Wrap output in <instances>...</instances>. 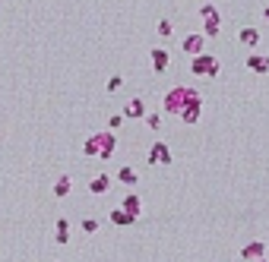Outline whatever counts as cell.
<instances>
[{
	"mask_svg": "<svg viewBox=\"0 0 269 262\" xmlns=\"http://www.w3.org/2000/svg\"><path fill=\"white\" fill-rule=\"evenodd\" d=\"M247 67H250V70L266 73V70H269V60H266V57H250V60H247Z\"/></svg>",
	"mask_w": 269,
	"mask_h": 262,
	"instance_id": "17",
	"label": "cell"
},
{
	"mask_svg": "<svg viewBox=\"0 0 269 262\" xmlns=\"http://www.w3.org/2000/svg\"><path fill=\"white\" fill-rule=\"evenodd\" d=\"M184 51L190 54V57H200L203 54V35H190V38H184Z\"/></svg>",
	"mask_w": 269,
	"mask_h": 262,
	"instance_id": "10",
	"label": "cell"
},
{
	"mask_svg": "<svg viewBox=\"0 0 269 262\" xmlns=\"http://www.w3.org/2000/svg\"><path fill=\"white\" fill-rule=\"evenodd\" d=\"M108 218H111V221L117 224V228H127V224H133V221H136L127 209H111V215H108Z\"/></svg>",
	"mask_w": 269,
	"mask_h": 262,
	"instance_id": "12",
	"label": "cell"
},
{
	"mask_svg": "<svg viewBox=\"0 0 269 262\" xmlns=\"http://www.w3.org/2000/svg\"><path fill=\"white\" fill-rule=\"evenodd\" d=\"M241 41H244L247 48H254V45L260 41V32H257V29H244V32H241Z\"/></svg>",
	"mask_w": 269,
	"mask_h": 262,
	"instance_id": "15",
	"label": "cell"
},
{
	"mask_svg": "<svg viewBox=\"0 0 269 262\" xmlns=\"http://www.w3.org/2000/svg\"><path fill=\"white\" fill-rule=\"evenodd\" d=\"M190 70L196 73V76H215V73H219V60L215 57H209V54H200V57H193V63H190Z\"/></svg>",
	"mask_w": 269,
	"mask_h": 262,
	"instance_id": "3",
	"label": "cell"
},
{
	"mask_svg": "<svg viewBox=\"0 0 269 262\" xmlns=\"http://www.w3.org/2000/svg\"><path fill=\"white\" fill-rule=\"evenodd\" d=\"M149 161H152V164H171V148H168L165 142H155V145L149 148Z\"/></svg>",
	"mask_w": 269,
	"mask_h": 262,
	"instance_id": "4",
	"label": "cell"
},
{
	"mask_svg": "<svg viewBox=\"0 0 269 262\" xmlns=\"http://www.w3.org/2000/svg\"><path fill=\"white\" fill-rule=\"evenodd\" d=\"M152 70L155 73H165L168 70V51L165 48H155L152 51Z\"/></svg>",
	"mask_w": 269,
	"mask_h": 262,
	"instance_id": "11",
	"label": "cell"
},
{
	"mask_svg": "<svg viewBox=\"0 0 269 262\" xmlns=\"http://www.w3.org/2000/svg\"><path fill=\"white\" fill-rule=\"evenodd\" d=\"M120 85H123V79H120V76H111V79H108V92H117Z\"/></svg>",
	"mask_w": 269,
	"mask_h": 262,
	"instance_id": "21",
	"label": "cell"
},
{
	"mask_svg": "<svg viewBox=\"0 0 269 262\" xmlns=\"http://www.w3.org/2000/svg\"><path fill=\"white\" fill-rule=\"evenodd\" d=\"M114 148H117V136H114V129H105V133H92L86 142H82V152L89 158H98V161H108L114 155Z\"/></svg>",
	"mask_w": 269,
	"mask_h": 262,
	"instance_id": "1",
	"label": "cell"
},
{
	"mask_svg": "<svg viewBox=\"0 0 269 262\" xmlns=\"http://www.w3.org/2000/svg\"><path fill=\"white\" fill-rule=\"evenodd\" d=\"M123 117L127 120H139V117H146V104H142V98H130L127 107H123Z\"/></svg>",
	"mask_w": 269,
	"mask_h": 262,
	"instance_id": "5",
	"label": "cell"
},
{
	"mask_svg": "<svg viewBox=\"0 0 269 262\" xmlns=\"http://www.w3.org/2000/svg\"><path fill=\"white\" fill-rule=\"evenodd\" d=\"M266 19H269V7H266Z\"/></svg>",
	"mask_w": 269,
	"mask_h": 262,
	"instance_id": "23",
	"label": "cell"
},
{
	"mask_svg": "<svg viewBox=\"0 0 269 262\" xmlns=\"http://www.w3.org/2000/svg\"><path fill=\"white\" fill-rule=\"evenodd\" d=\"M79 228H82L86 234H95V231H98V221H95V218H82V224H79Z\"/></svg>",
	"mask_w": 269,
	"mask_h": 262,
	"instance_id": "18",
	"label": "cell"
},
{
	"mask_svg": "<svg viewBox=\"0 0 269 262\" xmlns=\"http://www.w3.org/2000/svg\"><path fill=\"white\" fill-rule=\"evenodd\" d=\"M54 240H57L60 247L70 240V221H67V218H57V221H54Z\"/></svg>",
	"mask_w": 269,
	"mask_h": 262,
	"instance_id": "8",
	"label": "cell"
},
{
	"mask_svg": "<svg viewBox=\"0 0 269 262\" xmlns=\"http://www.w3.org/2000/svg\"><path fill=\"white\" fill-rule=\"evenodd\" d=\"M117 180L127 183V186H133V183H136V171H133V167H120V171H117Z\"/></svg>",
	"mask_w": 269,
	"mask_h": 262,
	"instance_id": "14",
	"label": "cell"
},
{
	"mask_svg": "<svg viewBox=\"0 0 269 262\" xmlns=\"http://www.w3.org/2000/svg\"><path fill=\"white\" fill-rule=\"evenodd\" d=\"M158 35H161V38H168V35H171V23H168V19L158 23Z\"/></svg>",
	"mask_w": 269,
	"mask_h": 262,
	"instance_id": "20",
	"label": "cell"
},
{
	"mask_svg": "<svg viewBox=\"0 0 269 262\" xmlns=\"http://www.w3.org/2000/svg\"><path fill=\"white\" fill-rule=\"evenodd\" d=\"M120 209H127L133 218H139V212H142V199L136 196V193H130V196H123V202H120Z\"/></svg>",
	"mask_w": 269,
	"mask_h": 262,
	"instance_id": "9",
	"label": "cell"
},
{
	"mask_svg": "<svg viewBox=\"0 0 269 262\" xmlns=\"http://www.w3.org/2000/svg\"><path fill=\"white\" fill-rule=\"evenodd\" d=\"M70 190H73V180H70V174L57 177V183H54V196H57V199H64Z\"/></svg>",
	"mask_w": 269,
	"mask_h": 262,
	"instance_id": "13",
	"label": "cell"
},
{
	"mask_svg": "<svg viewBox=\"0 0 269 262\" xmlns=\"http://www.w3.org/2000/svg\"><path fill=\"white\" fill-rule=\"evenodd\" d=\"M263 250H266L263 243H250V247L244 250V256H247V259H263Z\"/></svg>",
	"mask_w": 269,
	"mask_h": 262,
	"instance_id": "16",
	"label": "cell"
},
{
	"mask_svg": "<svg viewBox=\"0 0 269 262\" xmlns=\"http://www.w3.org/2000/svg\"><path fill=\"white\" fill-rule=\"evenodd\" d=\"M108 190H111V177H108V174H95L92 183H89V193H92V196H105Z\"/></svg>",
	"mask_w": 269,
	"mask_h": 262,
	"instance_id": "6",
	"label": "cell"
},
{
	"mask_svg": "<svg viewBox=\"0 0 269 262\" xmlns=\"http://www.w3.org/2000/svg\"><path fill=\"white\" fill-rule=\"evenodd\" d=\"M200 16H203V19H206V35H219V13H215L209 4L200 10Z\"/></svg>",
	"mask_w": 269,
	"mask_h": 262,
	"instance_id": "7",
	"label": "cell"
},
{
	"mask_svg": "<svg viewBox=\"0 0 269 262\" xmlns=\"http://www.w3.org/2000/svg\"><path fill=\"white\" fill-rule=\"evenodd\" d=\"M123 120H127L123 114H111V117H108V129H120V123H123Z\"/></svg>",
	"mask_w": 269,
	"mask_h": 262,
	"instance_id": "19",
	"label": "cell"
},
{
	"mask_svg": "<svg viewBox=\"0 0 269 262\" xmlns=\"http://www.w3.org/2000/svg\"><path fill=\"white\" fill-rule=\"evenodd\" d=\"M196 101H200V95H196L193 89H187V85H174L168 95H165V101H161V104H165L168 114H184V111H187L190 104H196Z\"/></svg>",
	"mask_w": 269,
	"mask_h": 262,
	"instance_id": "2",
	"label": "cell"
},
{
	"mask_svg": "<svg viewBox=\"0 0 269 262\" xmlns=\"http://www.w3.org/2000/svg\"><path fill=\"white\" fill-rule=\"evenodd\" d=\"M146 123H149L152 129H158V126H161V117H158V114H146Z\"/></svg>",
	"mask_w": 269,
	"mask_h": 262,
	"instance_id": "22",
	"label": "cell"
},
{
	"mask_svg": "<svg viewBox=\"0 0 269 262\" xmlns=\"http://www.w3.org/2000/svg\"><path fill=\"white\" fill-rule=\"evenodd\" d=\"M257 262H266V259H257Z\"/></svg>",
	"mask_w": 269,
	"mask_h": 262,
	"instance_id": "24",
	"label": "cell"
}]
</instances>
